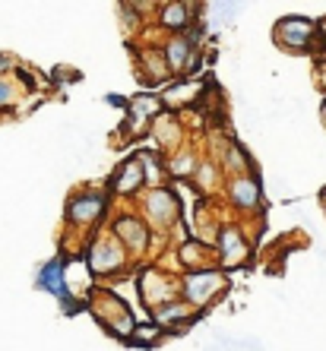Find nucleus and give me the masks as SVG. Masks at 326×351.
<instances>
[{
    "instance_id": "obj_7",
    "label": "nucleus",
    "mask_w": 326,
    "mask_h": 351,
    "mask_svg": "<svg viewBox=\"0 0 326 351\" xmlns=\"http://www.w3.org/2000/svg\"><path fill=\"white\" fill-rule=\"evenodd\" d=\"M117 234L124 237V244L127 247H137V250H143L146 247V231H143V225L133 219H121L117 221Z\"/></svg>"
},
{
    "instance_id": "obj_6",
    "label": "nucleus",
    "mask_w": 326,
    "mask_h": 351,
    "mask_svg": "<svg viewBox=\"0 0 326 351\" xmlns=\"http://www.w3.org/2000/svg\"><path fill=\"white\" fill-rule=\"evenodd\" d=\"M222 250H225V263H241L247 256V247L244 241H241V234H237L235 228H225L222 231Z\"/></svg>"
},
{
    "instance_id": "obj_9",
    "label": "nucleus",
    "mask_w": 326,
    "mask_h": 351,
    "mask_svg": "<svg viewBox=\"0 0 326 351\" xmlns=\"http://www.w3.org/2000/svg\"><path fill=\"white\" fill-rule=\"evenodd\" d=\"M139 184H143V168H139V162H127L121 168V178L115 180V187L121 190V193H130V190H137Z\"/></svg>"
},
{
    "instance_id": "obj_11",
    "label": "nucleus",
    "mask_w": 326,
    "mask_h": 351,
    "mask_svg": "<svg viewBox=\"0 0 326 351\" xmlns=\"http://www.w3.org/2000/svg\"><path fill=\"white\" fill-rule=\"evenodd\" d=\"M190 58V45L187 41H172L168 45V64H172V70H184V64H187Z\"/></svg>"
},
{
    "instance_id": "obj_19",
    "label": "nucleus",
    "mask_w": 326,
    "mask_h": 351,
    "mask_svg": "<svg viewBox=\"0 0 326 351\" xmlns=\"http://www.w3.org/2000/svg\"><path fill=\"white\" fill-rule=\"evenodd\" d=\"M323 206H326V193H323Z\"/></svg>"
},
{
    "instance_id": "obj_4",
    "label": "nucleus",
    "mask_w": 326,
    "mask_h": 351,
    "mask_svg": "<svg viewBox=\"0 0 326 351\" xmlns=\"http://www.w3.org/2000/svg\"><path fill=\"white\" fill-rule=\"evenodd\" d=\"M102 209H105L102 196H95V193L76 196L73 206H70V219H73V221H92L98 213H102Z\"/></svg>"
},
{
    "instance_id": "obj_10",
    "label": "nucleus",
    "mask_w": 326,
    "mask_h": 351,
    "mask_svg": "<svg viewBox=\"0 0 326 351\" xmlns=\"http://www.w3.org/2000/svg\"><path fill=\"white\" fill-rule=\"evenodd\" d=\"M257 196H260V190H257V184H253L251 178L235 180V187H231V199H235L237 206H253L257 203Z\"/></svg>"
},
{
    "instance_id": "obj_12",
    "label": "nucleus",
    "mask_w": 326,
    "mask_h": 351,
    "mask_svg": "<svg viewBox=\"0 0 326 351\" xmlns=\"http://www.w3.org/2000/svg\"><path fill=\"white\" fill-rule=\"evenodd\" d=\"M184 23H187V10L181 7V3H172V7L165 10V25H172V29H181Z\"/></svg>"
},
{
    "instance_id": "obj_8",
    "label": "nucleus",
    "mask_w": 326,
    "mask_h": 351,
    "mask_svg": "<svg viewBox=\"0 0 326 351\" xmlns=\"http://www.w3.org/2000/svg\"><path fill=\"white\" fill-rule=\"evenodd\" d=\"M149 213L159 221H168L174 215V196L165 193V190H155V193L149 196Z\"/></svg>"
},
{
    "instance_id": "obj_5",
    "label": "nucleus",
    "mask_w": 326,
    "mask_h": 351,
    "mask_svg": "<svg viewBox=\"0 0 326 351\" xmlns=\"http://www.w3.org/2000/svg\"><path fill=\"white\" fill-rule=\"evenodd\" d=\"M41 288H48L51 294H58V298H64V301H70V294H67V285H64V269H60V263H51V266H45L41 269Z\"/></svg>"
},
{
    "instance_id": "obj_18",
    "label": "nucleus",
    "mask_w": 326,
    "mask_h": 351,
    "mask_svg": "<svg viewBox=\"0 0 326 351\" xmlns=\"http://www.w3.org/2000/svg\"><path fill=\"white\" fill-rule=\"evenodd\" d=\"M323 123H326V101H323Z\"/></svg>"
},
{
    "instance_id": "obj_1",
    "label": "nucleus",
    "mask_w": 326,
    "mask_h": 351,
    "mask_svg": "<svg viewBox=\"0 0 326 351\" xmlns=\"http://www.w3.org/2000/svg\"><path fill=\"white\" fill-rule=\"evenodd\" d=\"M317 35V23L304 16H288L279 23V41L288 48H310V41Z\"/></svg>"
},
{
    "instance_id": "obj_13",
    "label": "nucleus",
    "mask_w": 326,
    "mask_h": 351,
    "mask_svg": "<svg viewBox=\"0 0 326 351\" xmlns=\"http://www.w3.org/2000/svg\"><path fill=\"white\" fill-rule=\"evenodd\" d=\"M187 317V307L184 304H168V307H159V323H174V319Z\"/></svg>"
},
{
    "instance_id": "obj_2",
    "label": "nucleus",
    "mask_w": 326,
    "mask_h": 351,
    "mask_svg": "<svg viewBox=\"0 0 326 351\" xmlns=\"http://www.w3.org/2000/svg\"><path fill=\"white\" fill-rule=\"evenodd\" d=\"M219 288H222L219 272H200V276H190L187 282H184V291H187V298L194 304L209 301V294H216Z\"/></svg>"
},
{
    "instance_id": "obj_14",
    "label": "nucleus",
    "mask_w": 326,
    "mask_h": 351,
    "mask_svg": "<svg viewBox=\"0 0 326 351\" xmlns=\"http://www.w3.org/2000/svg\"><path fill=\"white\" fill-rule=\"evenodd\" d=\"M155 111H159V101H152V98H137V101H133V114H137L139 121L155 114Z\"/></svg>"
},
{
    "instance_id": "obj_17",
    "label": "nucleus",
    "mask_w": 326,
    "mask_h": 351,
    "mask_svg": "<svg viewBox=\"0 0 326 351\" xmlns=\"http://www.w3.org/2000/svg\"><path fill=\"white\" fill-rule=\"evenodd\" d=\"M172 168H174V171H178V174H187L190 168H194V158H190V156H178V158H174V165H172Z\"/></svg>"
},
{
    "instance_id": "obj_16",
    "label": "nucleus",
    "mask_w": 326,
    "mask_h": 351,
    "mask_svg": "<svg viewBox=\"0 0 326 351\" xmlns=\"http://www.w3.org/2000/svg\"><path fill=\"white\" fill-rule=\"evenodd\" d=\"M13 95H16V89H13L7 80H0V105H10V101H13Z\"/></svg>"
},
{
    "instance_id": "obj_15",
    "label": "nucleus",
    "mask_w": 326,
    "mask_h": 351,
    "mask_svg": "<svg viewBox=\"0 0 326 351\" xmlns=\"http://www.w3.org/2000/svg\"><path fill=\"white\" fill-rule=\"evenodd\" d=\"M152 339H159V329H155V326H139V329H133V342L149 345Z\"/></svg>"
},
{
    "instance_id": "obj_20",
    "label": "nucleus",
    "mask_w": 326,
    "mask_h": 351,
    "mask_svg": "<svg viewBox=\"0 0 326 351\" xmlns=\"http://www.w3.org/2000/svg\"><path fill=\"white\" fill-rule=\"evenodd\" d=\"M323 35H326V25H323Z\"/></svg>"
},
{
    "instance_id": "obj_21",
    "label": "nucleus",
    "mask_w": 326,
    "mask_h": 351,
    "mask_svg": "<svg viewBox=\"0 0 326 351\" xmlns=\"http://www.w3.org/2000/svg\"><path fill=\"white\" fill-rule=\"evenodd\" d=\"M323 58H326V48H323Z\"/></svg>"
},
{
    "instance_id": "obj_3",
    "label": "nucleus",
    "mask_w": 326,
    "mask_h": 351,
    "mask_svg": "<svg viewBox=\"0 0 326 351\" xmlns=\"http://www.w3.org/2000/svg\"><path fill=\"white\" fill-rule=\"evenodd\" d=\"M92 266H95L98 272L117 269V266H121V250H117V244H111V241H98V244L92 247Z\"/></svg>"
}]
</instances>
